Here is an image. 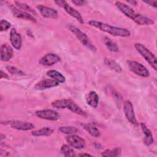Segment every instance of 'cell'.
I'll return each instance as SVG.
<instances>
[{
  "label": "cell",
  "instance_id": "7c38bea8",
  "mask_svg": "<svg viewBox=\"0 0 157 157\" xmlns=\"http://www.w3.org/2000/svg\"><path fill=\"white\" fill-rule=\"evenodd\" d=\"M59 61H60V57L58 55L55 53H47L40 58L39 61V63L43 66H51L56 64Z\"/></svg>",
  "mask_w": 157,
  "mask_h": 157
},
{
  "label": "cell",
  "instance_id": "5bb4252c",
  "mask_svg": "<svg viewBox=\"0 0 157 157\" xmlns=\"http://www.w3.org/2000/svg\"><path fill=\"white\" fill-rule=\"evenodd\" d=\"M59 84V83L54 79L47 78L37 82L34 86V89L37 90H43L57 86Z\"/></svg>",
  "mask_w": 157,
  "mask_h": 157
},
{
  "label": "cell",
  "instance_id": "836d02e7",
  "mask_svg": "<svg viewBox=\"0 0 157 157\" xmlns=\"http://www.w3.org/2000/svg\"><path fill=\"white\" fill-rule=\"evenodd\" d=\"M126 2L132 5H134V6H136L137 4V2L136 1H126Z\"/></svg>",
  "mask_w": 157,
  "mask_h": 157
},
{
  "label": "cell",
  "instance_id": "e0dca14e",
  "mask_svg": "<svg viewBox=\"0 0 157 157\" xmlns=\"http://www.w3.org/2000/svg\"><path fill=\"white\" fill-rule=\"evenodd\" d=\"M12 56V48L6 44H2L1 46V59L3 61H7L10 60Z\"/></svg>",
  "mask_w": 157,
  "mask_h": 157
},
{
  "label": "cell",
  "instance_id": "44dd1931",
  "mask_svg": "<svg viewBox=\"0 0 157 157\" xmlns=\"http://www.w3.org/2000/svg\"><path fill=\"white\" fill-rule=\"evenodd\" d=\"M54 132V130L49 127H44L38 130L33 131L31 132L32 135L35 137H40V136H49L52 134Z\"/></svg>",
  "mask_w": 157,
  "mask_h": 157
},
{
  "label": "cell",
  "instance_id": "f546056e",
  "mask_svg": "<svg viewBox=\"0 0 157 157\" xmlns=\"http://www.w3.org/2000/svg\"><path fill=\"white\" fill-rule=\"evenodd\" d=\"M0 26H1L0 30L1 32H2L4 31H6L8 29H9L10 27L11 26V24L10 22L7 21L6 20H1L0 21Z\"/></svg>",
  "mask_w": 157,
  "mask_h": 157
},
{
  "label": "cell",
  "instance_id": "83f0119b",
  "mask_svg": "<svg viewBox=\"0 0 157 157\" xmlns=\"http://www.w3.org/2000/svg\"><path fill=\"white\" fill-rule=\"evenodd\" d=\"M15 6L17 7L20 8V9H23L25 11L29 12H31V13H36L34 10H33L29 6H28V4H26L25 3H23V2H18V1H15Z\"/></svg>",
  "mask_w": 157,
  "mask_h": 157
},
{
  "label": "cell",
  "instance_id": "4dcf8cb0",
  "mask_svg": "<svg viewBox=\"0 0 157 157\" xmlns=\"http://www.w3.org/2000/svg\"><path fill=\"white\" fill-rule=\"evenodd\" d=\"M72 2L76 6H82L86 4L87 3V1L85 0H74V1H72Z\"/></svg>",
  "mask_w": 157,
  "mask_h": 157
},
{
  "label": "cell",
  "instance_id": "d4e9b609",
  "mask_svg": "<svg viewBox=\"0 0 157 157\" xmlns=\"http://www.w3.org/2000/svg\"><path fill=\"white\" fill-rule=\"evenodd\" d=\"M121 153V149L120 148H115L113 150L107 149L102 152L101 155L105 157H115L120 155Z\"/></svg>",
  "mask_w": 157,
  "mask_h": 157
},
{
  "label": "cell",
  "instance_id": "30bf717a",
  "mask_svg": "<svg viewBox=\"0 0 157 157\" xmlns=\"http://www.w3.org/2000/svg\"><path fill=\"white\" fill-rule=\"evenodd\" d=\"M123 110L128 120L134 125H137L132 104L129 101H126L123 104Z\"/></svg>",
  "mask_w": 157,
  "mask_h": 157
},
{
  "label": "cell",
  "instance_id": "9c48e42d",
  "mask_svg": "<svg viewBox=\"0 0 157 157\" xmlns=\"http://www.w3.org/2000/svg\"><path fill=\"white\" fill-rule=\"evenodd\" d=\"M36 115L44 120H50V121H56L60 118L59 113L55 110L52 109H44L37 110L35 113Z\"/></svg>",
  "mask_w": 157,
  "mask_h": 157
},
{
  "label": "cell",
  "instance_id": "f1b7e54d",
  "mask_svg": "<svg viewBox=\"0 0 157 157\" xmlns=\"http://www.w3.org/2000/svg\"><path fill=\"white\" fill-rule=\"evenodd\" d=\"M6 69L7 71L11 73L12 74H17V75H24V72L20 70L19 69L14 67V66H7L6 67Z\"/></svg>",
  "mask_w": 157,
  "mask_h": 157
},
{
  "label": "cell",
  "instance_id": "52a82bcc",
  "mask_svg": "<svg viewBox=\"0 0 157 157\" xmlns=\"http://www.w3.org/2000/svg\"><path fill=\"white\" fill-rule=\"evenodd\" d=\"M127 64L129 69L134 74L142 77H147L150 75L149 71L141 63L136 61L128 60Z\"/></svg>",
  "mask_w": 157,
  "mask_h": 157
},
{
  "label": "cell",
  "instance_id": "ba28073f",
  "mask_svg": "<svg viewBox=\"0 0 157 157\" xmlns=\"http://www.w3.org/2000/svg\"><path fill=\"white\" fill-rule=\"evenodd\" d=\"M66 140L69 145L76 149H83L86 147L85 140L75 134L67 136L66 137Z\"/></svg>",
  "mask_w": 157,
  "mask_h": 157
},
{
  "label": "cell",
  "instance_id": "4fadbf2b",
  "mask_svg": "<svg viewBox=\"0 0 157 157\" xmlns=\"http://www.w3.org/2000/svg\"><path fill=\"white\" fill-rule=\"evenodd\" d=\"M6 124H9L11 128L21 131H28L33 129L34 126L33 124L29 122L22 121H10Z\"/></svg>",
  "mask_w": 157,
  "mask_h": 157
},
{
  "label": "cell",
  "instance_id": "7a4b0ae2",
  "mask_svg": "<svg viewBox=\"0 0 157 157\" xmlns=\"http://www.w3.org/2000/svg\"><path fill=\"white\" fill-rule=\"evenodd\" d=\"M88 23L90 26L98 28L99 30L107 33L113 36L126 37L129 36L131 34L130 31L126 28L114 26L101 21L96 20H90L89 21Z\"/></svg>",
  "mask_w": 157,
  "mask_h": 157
},
{
  "label": "cell",
  "instance_id": "e575fe53",
  "mask_svg": "<svg viewBox=\"0 0 157 157\" xmlns=\"http://www.w3.org/2000/svg\"><path fill=\"white\" fill-rule=\"evenodd\" d=\"M78 156H92L91 155H90L88 153H80L78 155Z\"/></svg>",
  "mask_w": 157,
  "mask_h": 157
},
{
  "label": "cell",
  "instance_id": "6da1fadb",
  "mask_svg": "<svg viewBox=\"0 0 157 157\" xmlns=\"http://www.w3.org/2000/svg\"><path fill=\"white\" fill-rule=\"evenodd\" d=\"M115 4L120 11H121L125 16L133 20L137 25H151L154 24V21L152 19L135 12L133 9L127 4L120 1L115 2Z\"/></svg>",
  "mask_w": 157,
  "mask_h": 157
},
{
  "label": "cell",
  "instance_id": "d6a6232c",
  "mask_svg": "<svg viewBox=\"0 0 157 157\" xmlns=\"http://www.w3.org/2000/svg\"><path fill=\"white\" fill-rule=\"evenodd\" d=\"M9 78V76L1 70V78Z\"/></svg>",
  "mask_w": 157,
  "mask_h": 157
},
{
  "label": "cell",
  "instance_id": "3957f363",
  "mask_svg": "<svg viewBox=\"0 0 157 157\" xmlns=\"http://www.w3.org/2000/svg\"><path fill=\"white\" fill-rule=\"evenodd\" d=\"M54 108L59 109H68L74 113H75L82 117H86V113L73 101L69 99H63L56 100L52 103Z\"/></svg>",
  "mask_w": 157,
  "mask_h": 157
},
{
  "label": "cell",
  "instance_id": "4316f807",
  "mask_svg": "<svg viewBox=\"0 0 157 157\" xmlns=\"http://www.w3.org/2000/svg\"><path fill=\"white\" fill-rule=\"evenodd\" d=\"M60 132L66 134H75L78 132V129L74 126H61L59 128Z\"/></svg>",
  "mask_w": 157,
  "mask_h": 157
},
{
  "label": "cell",
  "instance_id": "cb8c5ba5",
  "mask_svg": "<svg viewBox=\"0 0 157 157\" xmlns=\"http://www.w3.org/2000/svg\"><path fill=\"white\" fill-rule=\"evenodd\" d=\"M84 128L88 132V133L94 137H99L101 132L98 128L91 124H86L84 125Z\"/></svg>",
  "mask_w": 157,
  "mask_h": 157
},
{
  "label": "cell",
  "instance_id": "1f68e13d",
  "mask_svg": "<svg viewBox=\"0 0 157 157\" xmlns=\"http://www.w3.org/2000/svg\"><path fill=\"white\" fill-rule=\"evenodd\" d=\"M144 2L150 5V6H152L153 7H156V1H144Z\"/></svg>",
  "mask_w": 157,
  "mask_h": 157
},
{
  "label": "cell",
  "instance_id": "603a6c76",
  "mask_svg": "<svg viewBox=\"0 0 157 157\" xmlns=\"http://www.w3.org/2000/svg\"><path fill=\"white\" fill-rule=\"evenodd\" d=\"M104 42L108 50L112 52H118L119 50L117 44L108 37H104Z\"/></svg>",
  "mask_w": 157,
  "mask_h": 157
},
{
  "label": "cell",
  "instance_id": "484cf974",
  "mask_svg": "<svg viewBox=\"0 0 157 157\" xmlns=\"http://www.w3.org/2000/svg\"><path fill=\"white\" fill-rule=\"evenodd\" d=\"M60 152L61 154L66 156V157H69V156H75V153L74 150L69 145L66 144H64L61 146V149H60Z\"/></svg>",
  "mask_w": 157,
  "mask_h": 157
},
{
  "label": "cell",
  "instance_id": "ac0fdd59",
  "mask_svg": "<svg viewBox=\"0 0 157 157\" xmlns=\"http://www.w3.org/2000/svg\"><path fill=\"white\" fill-rule=\"evenodd\" d=\"M85 100L88 105L93 108H96L99 103V96L94 91H90L85 96Z\"/></svg>",
  "mask_w": 157,
  "mask_h": 157
},
{
  "label": "cell",
  "instance_id": "d6986e66",
  "mask_svg": "<svg viewBox=\"0 0 157 157\" xmlns=\"http://www.w3.org/2000/svg\"><path fill=\"white\" fill-rule=\"evenodd\" d=\"M140 126H141L142 130V131H143V132L145 135V137L144 139V144L147 146H150L154 142L153 134H152L151 131L147 127V126L145 125V124L144 123L141 122L140 123Z\"/></svg>",
  "mask_w": 157,
  "mask_h": 157
},
{
  "label": "cell",
  "instance_id": "5b68a950",
  "mask_svg": "<svg viewBox=\"0 0 157 157\" xmlns=\"http://www.w3.org/2000/svg\"><path fill=\"white\" fill-rule=\"evenodd\" d=\"M69 29L75 35V36L77 38V39L85 47L88 48L90 50L92 51H96V47L91 43L89 37L87 35L82 32L79 28L76 27L73 25H69Z\"/></svg>",
  "mask_w": 157,
  "mask_h": 157
},
{
  "label": "cell",
  "instance_id": "8fae6325",
  "mask_svg": "<svg viewBox=\"0 0 157 157\" xmlns=\"http://www.w3.org/2000/svg\"><path fill=\"white\" fill-rule=\"evenodd\" d=\"M37 9L43 17L53 19H56L58 17L57 11L53 8L40 4L37 6Z\"/></svg>",
  "mask_w": 157,
  "mask_h": 157
},
{
  "label": "cell",
  "instance_id": "277c9868",
  "mask_svg": "<svg viewBox=\"0 0 157 157\" xmlns=\"http://www.w3.org/2000/svg\"><path fill=\"white\" fill-rule=\"evenodd\" d=\"M134 47L136 50L139 52V53L153 67V69L156 71L157 61L155 55L152 52H151L145 46L140 43L135 44Z\"/></svg>",
  "mask_w": 157,
  "mask_h": 157
},
{
  "label": "cell",
  "instance_id": "8992f818",
  "mask_svg": "<svg viewBox=\"0 0 157 157\" xmlns=\"http://www.w3.org/2000/svg\"><path fill=\"white\" fill-rule=\"evenodd\" d=\"M55 3L56 4L60 7L63 8L69 15L75 18L80 23L82 24L84 23L83 17L81 15L80 13L78 10H77L71 7L66 1L58 0V1H55Z\"/></svg>",
  "mask_w": 157,
  "mask_h": 157
},
{
  "label": "cell",
  "instance_id": "9a60e30c",
  "mask_svg": "<svg viewBox=\"0 0 157 157\" xmlns=\"http://www.w3.org/2000/svg\"><path fill=\"white\" fill-rule=\"evenodd\" d=\"M10 41L14 48L20 50L22 45L21 35L17 32L15 28H12L10 31Z\"/></svg>",
  "mask_w": 157,
  "mask_h": 157
},
{
  "label": "cell",
  "instance_id": "2e32d148",
  "mask_svg": "<svg viewBox=\"0 0 157 157\" xmlns=\"http://www.w3.org/2000/svg\"><path fill=\"white\" fill-rule=\"evenodd\" d=\"M12 13H13V16L17 18L29 20V21H31L34 23L37 22L36 18L34 16L31 15L30 13H27L26 12L21 11L18 9L13 8V9H12Z\"/></svg>",
  "mask_w": 157,
  "mask_h": 157
},
{
  "label": "cell",
  "instance_id": "7402d4cb",
  "mask_svg": "<svg viewBox=\"0 0 157 157\" xmlns=\"http://www.w3.org/2000/svg\"><path fill=\"white\" fill-rule=\"evenodd\" d=\"M104 63L110 69L115 71L118 73H120L122 71V69L121 66L115 61L110 58H105Z\"/></svg>",
  "mask_w": 157,
  "mask_h": 157
},
{
  "label": "cell",
  "instance_id": "ffe728a7",
  "mask_svg": "<svg viewBox=\"0 0 157 157\" xmlns=\"http://www.w3.org/2000/svg\"><path fill=\"white\" fill-rule=\"evenodd\" d=\"M47 75L52 78V79H54L58 82L59 83H62L65 82L66 78L65 77L59 72L56 71V70H49L47 72Z\"/></svg>",
  "mask_w": 157,
  "mask_h": 157
}]
</instances>
